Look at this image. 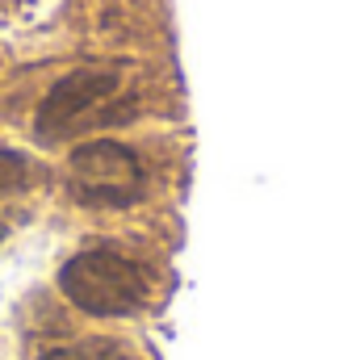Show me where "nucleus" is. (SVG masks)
I'll return each mask as SVG.
<instances>
[{"mask_svg":"<svg viewBox=\"0 0 356 360\" xmlns=\"http://www.w3.org/2000/svg\"><path fill=\"white\" fill-rule=\"evenodd\" d=\"M38 164L30 160V155H21V151H0V201L4 197H17V193H25L30 184H38Z\"/></svg>","mask_w":356,"mask_h":360,"instance_id":"nucleus-5","label":"nucleus"},{"mask_svg":"<svg viewBox=\"0 0 356 360\" xmlns=\"http://www.w3.org/2000/svg\"><path fill=\"white\" fill-rule=\"evenodd\" d=\"M117 84H122V76L113 68H80V72L63 76L38 109V134L55 139V134H68L72 126L92 122L101 113V105L117 92Z\"/></svg>","mask_w":356,"mask_h":360,"instance_id":"nucleus-3","label":"nucleus"},{"mask_svg":"<svg viewBox=\"0 0 356 360\" xmlns=\"http://www.w3.org/2000/svg\"><path fill=\"white\" fill-rule=\"evenodd\" d=\"M0 239H4V222H0Z\"/></svg>","mask_w":356,"mask_h":360,"instance_id":"nucleus-6","label":"nucleus"},{"mask_svg":"<svg viewBox=\"0 0 356 360\" xmlns=\"http://www.w3.org/2000/svg\"><path fill=\"white\" fill-rule=\"evenodd\" d=\"M42 360H134L130 348H122L117 340H101V335H89V340H72L63 348H51Z\"/></svg>","mask_w":356,"mask_h":360,"instance_id":"nucleus-4","label":"nucleus"},{"mask_svg":"<svg viewBox=\"0 0 356 360\" xmlns=\"http://www.w3.org/2000/svg\"><path fill=\"white\" fill-rule=\"evenodd\" d=\"M68 188L80 197V205L122 210L143 193V164L126 143L92 139L68 155Z\"/></svg>","mask_w":356,"mask_h":360,"instance_id":"nucleus-2","label":"nucleus"},{"mask_svg":"<svg viewBox=\"0 0 356 360\" xmlns=\"http://www.w3.org/2000/svg\"><path fill=\"white\" fill-rule=\"evenodd\" d=\"M59 289L76 310L92 319H130L147 306V281L139 264L105 248L72 256L59 269Z\"/></svg>","mask_w":356,"mask_h":360,"instance_id":"nucleus-1","label":"nucleus"}]
</instances>
